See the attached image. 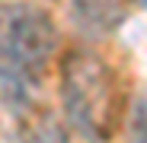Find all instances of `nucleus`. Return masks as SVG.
<instances>
[{
    "instance_id": "obj_4",
    "label": "nucleus",
    "mask_w": 147,
    "mask_h": 143,
    "mask_svg": "<svg viewBox=\"0 0 147 143\" xmlns=\"http://www.w3.org/2000/svg\"><path fill=\"white\" fill-rule=\"evenodd\" d=\"M19 143H67V137H64V127L51 114H35L32 121L22 127Z\"/></svg>"
},
{
    "instance_id": "obj_1",
    "label": "nucleus",
    "mask_w": 147,
    "mask_h": 143,
    "mask_svg": "<svg viewBox=\"0 0 147 143\" xmlns=\"http://www.w3.org/2000/svg\"><path fill=\"white\" fill-rule=\"evenodd\" d=\"M58 51L55 19L32 3L0 7V105L29 114Z\"/></svg>"
},
{
    "instance_id": "obj_2",
    "label": "nucleus",
    "mask_w": 147,
    "mask_h": 143,
    "mask_svg": "<svg viewBox=\"0 0 147 143\" xmlns=\"http://www.w3.org/2000/svg\"><path fill=\"white\" fill-rule=\"evenodd\" d=\"M61 105L67 124L90 143L112 137L118 121V86L112 67L86 48H74L61 61Z\"/></svg>"
},
{
    "instance_id": "obj_5",
    "label": "nucleus",
    "mask_w": 147,
    "mask_h": 143,
    "mask_svg": "<svg viewBox=\"0 0 147 143\" xmlns=\"http://www.w3.org/2000/svg\"><path fill=\"white\" fill-rule=\"evenodd\" d=\"M128 143H147V99H138L128 114Z\"/></svg>"
},
{
    "instance_id": "obj_3",
    "label": "nucleus",
    "mask_w": 147,
    "mask_h": 143,
    "mask_svg": "<svg viewBox=\"0 0 147 143\" xmlns=\"http://www.w3.org/2000/svg\"><path fill=\"white\" fill-rule=\"evenodd\" d=\"M70 19L86 38H106L125 19V0H70Z\"/></svg>"
}]
</instances>
